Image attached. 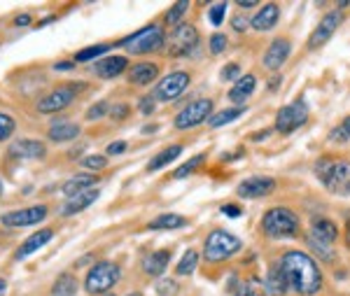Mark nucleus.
<instances>
[{
    "label": "nucleus",
    "instance_id": "f257e3e1",
    "mask_svg": "<svg viewBox=\"0 0 350 296\" xmlns=\"http://www.w3.org/2000/svg\"><path fill=\"white\" fill-rule=\"evenodd\" d=\"M275 259H278L280 271H283L287 280L290 294L318 296L325 292L327 287L325 269L304 247H287Z\"/></svg>",
    "mask_w": 350,
    "mask_h": 296
},
{
    "label": "nucleus",
    "instance_id": "f03ea898",
    "mask_svg": "<svg viewBox=\"0 0 350 296\" xmlns=\"http://www.w3.org/2000/svg\"><path fill=\"white\" fill-rule=\"evenodd\" d=\"M306 226L297 210L290 206H271L264 210L259 219V233L264 241L278 243V241H299L304 236Z\"/></svg>",
    "mask_w": 350,
    "mask_h": 296
},
{
    "label": "nucleus",
    "instance_id": "7ed1b4c3",
    "mask_svg": "<svg viewBox=\"0 0 350 296\" xmlns=\"http://www.w3.org/2000/svg\"><path fill=\"white\" fill-rule=\"evenodd\" d=\"M313 173L332 196L350 198V157L341 152H325L315 159Z\"/></svg>",
    "mask_w": 350,
    "mask_h": 296
},
{
    "label": "nucleus",
    "instance_id": "20e7f679",
    "mask_svg": "<svg viewBox=\"0 0 350 296\" xmlns=\"http://www.w3.org/2000/svg\"><path fill=\"white\" fill-rule=\"evenodd\" d=\"M243 250V241L239 236H234L227 229H211L203 241V261L208 266H219L224 261H229L234 254H239Z\"/></svg>",
    "mask_w": 350,
    "mask_h": 296
},
{
    "label": "nucleus",
    "instance_id": "39448f33",
    "mask_svg": "<svg viewBox=\"0 0 350 296\" xmlns=\"http://www.w3.org/2000/svg\"><path fill=\"white\" fill-rule=\"evenodd\" d=\"M163 42H166V31L159 24H150L120 40V47L126 49L131 56H148L163 52Z\"/></svg>",
    "mask_w": 350,
    "mask_h": 296
},
{
    "label": "nucleus",
    "instance_id": "423d86ee",
    "mask_svg": "<svg viewBox=\"0 0 350 296\" xmlns=\"http://www.w3.org/2000/svg\"><path fill=\"white\" fill-rule=\"evenodd\" d=\"M199 28L194 24H183L173 26L171 31L166 33V42H163V54L171 56V59H183V56H189L199 47Z\"/></svg>",
    "mask_w": 350,
    "mask_h": 296
},
{
    "label": "nucleus",
    "instance_id": "0eeeda50",
    "mask_svg": "<svg viewBox=\"0 0 350 296\" xmlns=\"http://www.w3.org/2000/svg\"><path fill=\"white\" fill-rule=\"evenodd\" d=\"M122 280V269L120 264H115V261H98V264H94L92 269H89L87 278H84V292L87 294H105V292H112L115 289V284Z\"/></svg>",
    "mask_w": 350,
    "mask_h": 296
},
{
    "label": "nucleus",
    "instance_id": "6e6552de",
    "mask_svg": "<svg viewBox=\"0 0 350 296\" xmlns=\"http://www.w3.org/2000/svg\"><path fill=\"white\" fill-rule=\"evenodd\" d=\"M310 119V107L306 103L304 96L292 100L290 105L280 107L275 112V122H273V131L280 135H292L295 131H299Z\"/></svg>",
    "mask_w": 350,
    "mask_h": 296
},
{
    "label": "nucleus",
    "instance_id": "1a4fd4ad",
    "mask_svg": "<svg viewBox=\"0 0 350 296\" xmlns=\"http://www.w3.org/2000/svg\"><path fill=\"white\" fill-rule=\"evenodd\" d=\"M213 112H215L213 98H196L173 117V126L175 131H191V129L201 126L203 122H208V119L213 117Z\"/></svg>",
    "mask_w": 350,
    "mask_h": 296
},
{
    "label": "nucleus",
    "instance_id": "9d476101",
    "mask_svg": "<svg viewBox=\"0 0 350 296\" xmlns=\"http://www.w3.org/2000/svg\"><path fill=\"white\" fill-rule=\"evenodd\" d=\"M343 19H346V12H341L338 8L325 12L323 19L318 21V26L313 28V33H310L306 40V52H318V49H323L325 44L334 38V33L338 28H341Z\"/></svg>",
    "mask_w": 350,
    "mask_h": 296
},
{
    "label": "nucleus",
    "instance_id": "9b49d317",
    "mask_svg": "<svg viewBox=\"0 0 350 296\" xmlns=\"http://www.w3.org/2000/svg\"><path fill=\"white\" fill-rule=\"evenodd\" d=\"M189 87H191L189 72L187 70H175V72L163 75L159 82L154 84L152 96H154V100H161V103H173V100H178Z\"/></svg>",
    "mask_w": 350,
    "mask_h": 296
},
{
    "label": "nucleus",
    "instance_id": "f8f14e48",
    "mask_svg": "<svg viewBox=\"0 0 350 296\" xmlns=\"http://www.w3.org/2000/svg\"><path fill=\"white\" fill-rule=\"evenodd\" d=\"M82 87L84 84H61V87L52 89L47 96H42V98L38 100V112H40V115H56V112L66 110V107H70L72 100L77 98Z\"/></svg>",
    "mask_w": 350,
    "mask_h": 296
},
{
    "label": "nucleus",
    "instance_id": "ddd939ff",
    "mask_svg": "<svg viewBox=\"0 0 350 296\" xmlns=\"http://www.w3.org/2000/svg\"><path fill=\"white\" fill-rule=\"evenodd\" d=\"M292 52H295V42H292V38L290 36H275L269 42L267 52H264V56H262L264 70H269V75L280 72V68L290 61Z\"/></svg>",
    "mask_w": 350,
    "mask_h": 296
},
{
    "label": "nucleus",
    "instance_id": "4468645a",
    "mask_svg": "<svg viewBox=\"0 0 350 296\" xmlns=\"http://www.w3.org/2000/svg\"><path fill=\"white\" fill-rule=\"evenodd\" d=\"M304 233H306L308 238H313V241L329 245V247H338V243H341V226L332 217H325V215L310 217Z\"/></svg>",
    "mask_w": 350,
    "mask_h": 296
},
{
    "label": "nucleus",
    "instance_id": "2eb2a0df",
    "mask_svg": "<svg viewBox=\"0 0 350 296\" xmlns=\"http://www.w3.org/2000/svg\"><path fill=\"white\" fill-rule=\"evenodd\" d=\"M49 208L40 203V206H28L21 210H12V213H5L0 217V224L8 226V229H24V226H36L42 219H47Z\"/></svg>",
    "mask_w": 350,
    "mask_h": 296
},
{
    "label": "nucleus",
    "instance_id": "dca6fc26",
    "mask_svg": "<svg viewBox=\"0 0 350 296\" xmlns=\"http://www.w3.org/2000/svg\"><path fill=\"white\" fill-rule=\"evenodd\" d=\"M278 187V180L269 178V175H255V178L243 180L239 187H236V196L243 198V201H252V198H267L275 191Z\"/></svg>",
    "mask_w": 350,
    "mask_h": 296
},
{
    "label": "nucleus",
    "instance_id": "f3484780",
    "mask_svg": "<svg viewBox=\"0 0 350 296\" xmlns=\"http://www.w3.org/2000/svg\"><path fill=\"white\" fill-rule=\"evenodd\" d=\"M280 21V5L278 3H264L255 10V14L250 16V28L255 33H267L273 31Z\"/></svg>",
    "mask_w": 350,
    "mask_h": 296
},
{
    "label": "nucleus",
    "instance_id": "a211bd4d",
    "mask_svg": "<svg viewBox=\"0 0 350 296\" xmlns=\"http://www.w3.org/2000/svg\"><path fill=\"white\" fill-rule=\"evenodd\" d=\"M301 243H304V250L318 261L320 266H332V269H336L338 264H341V257H338V247H329V245H323L318 241H313V238H308L306 233L301 236Z\"/></svg>",
    "mask_w": 350,
    "mask_h": 296
},
{
    "label": "nucleus",
    "instance_id": "6ab92c4d",
    "mask_svg": "<svg viewBox=\"0 0 350 296\" xmlns=\"http://www.w3.org/2000/svg\"><path fill=\"white\" fill-rule=\"evenodd\" d=\"M262 292L264 296H287L290 289H287V280L280 271L278 259H271L267 266V273H264V282H262Z\"/></svg>",
    "mask_w": 350,
    "mask_h": 296
},
{
    "label": "nucleus",
    "instance_id": "aec40b11",
    "mask_svg": "<svg viewBox=\"0 0 350 296\" xmlns=\"http://www.w3.org/2000/svg\"><path fill=\"white\" fill-rule=\"evenodd\" d=\"M126 70H129V56L122 54L103 56V59H98L94 64V75L100 79H115Z\"/></svg>",
    "mask_w": 350,
    "mask_h": 296
},
{
    "label": "nucleus",
    "instance_id": "412c9836",
    "mask_svg": "<svg viewBox=\"0 0 350 296\" xmlns=\"http://www.w3.org/2000/svg\"><path fill=\"white\" fill-rule=\"evenodd\" d=\"M54 238V229H49V226H44V229H38L36 233H31L28 238H24V243L19 245V247L14 250V259L16 261H24L26 257H31V254H36L38 250H42L44 245Z\"/></svg>",
    "mask_w": 350,
    "mask_h": 296
},
{
    "label": "nucleus",
    "instance_id": "4be33fe9",
    "mask_svg": "<svg viewBox=\"0 0 350 296\" xmlns=\"http://www.w3.org/2000/svg\"><path fill=\"white\" fill-rule=\"evenodd\" d=\"M159 72H161V68L159 64H154V61H138V64H133L129 68V82H131L133 87H150V84L159 77Z\"/></svg>",
    "mask_w": 350,
    "mask_h": 296
},
{
    "label": "nucleus",
    "instance_id": "5701e85b",
    "mask_svg": "<svg viewBox=\"0 0 350 296\" xmlns=\"http://www.w3.org/2000/svg\"><path fill=\"white\" fill-rule=\"evenodd\" d=\"M10 157L14 159H44L47 157V145L42 140L19 138L10 145Z\"/></svg>",
    "mask_w": 350,
    "mask_h": 296
},
{
    "label": "nucleus",
    "instance_id": "b1692460",
    "mask_svg": "<svg viewBox=\"0 0 350 296\" xmlns=\"http://www.w3.org/2000/svg\"><path fill=\"white\" fill-rule=\"evenodd\" d=\"M255 89H257V77L252 75V72H245V75H241L234 82V87L227 91V98L236 105H245V100L255 94Z\"/></svg>",
    "mask_w": 350,
    "mask_h": 296
},
{
    "label": "nucleus",
    "instance_id": "393cba45",
    "mask_svg": "<svg viewBox=\"0 0 350 296\" xmlns=\"http://www.w3.org/2000/svg\"><path fill=\"white\" fill-rule=\"evenodd\" d=\"M82 129L77 126L75 122H68V119H59V122L49 124V131H47V138L61 145V142H70L75 138H80Z\"/></svg>",
    "mask_w": 350,
    "mask_h": 296
},
{
    "label": "nucleus",
    "instance_id": "a878e982",
    "mask_svg": "<svg viewBox=\"0 0 350 296\" xmlns=\"http://www.w3.org/2000/svg\"><path fill=\"white\" fill-rule=\"evenodd\" d=\"M168 264H171V250H157V252H152L143 259V271L145 275L161 278L166 273Z\"/></svg>",
    "mask_w": 350,
    "mask_h": 296
},
{
    "label": "nucleus",
    "instance_id": "bb28decb",
    "mask_svg": "<svg viewBox=\"0 0 350 296\" xmlns=\"http://www.w3.org/2000/svg\"><path fill=\"white\" fill-rule=\"evenodd\" d=\"M100 196V191L96 189H89V191H82V193H77V196H72V198H68L66 201V206L61 208V215L64 217H70V215H77V213H82V210H87L89 206H94L96 203V198Z\"/></svg>",
    "mask_w": 350,
    "mask_h": 296
},
{
    "label": "nucleus",
    "instance_id": "cd10ccee",
    "mask_svg": "<svg viewBox=\"0 0 350 296\" xmlns=\"http://www.w3.org/2000/svg\"><path fill=\"white\" fill-rule=\"evenodd\" d=\"M96 175L92 173H80V175H75V178H70L64 185V196L66 198H72V196H77V193H82V191H89V189H94L96 187Z\"/></svg>",
    "mask_w": 350,
    "mask_h": 296
},
{
    "label": "nucleus",
    "instance_id": "c85d7f7f",
    "mask_svg": "<svg viewBox=\"0 0 350 296\" xmlns=\"http://www.w3.org/2000/svg\"><path fill=\"white\" fill-rule=\"evenodd\" d=\"M183 150L185 147L180 145V142H175V145H168V147H163V150L159 152V154H154L150 159V163H148V173H154V170H159L163 166H168V163H173L175 159H178L180 154H183Z\"/></svg>",
    "mask_w": 350,
    "mask_h": 296
},
{
    "label": "nucleus",
    "instance_id": "c756f323",
    "mask_svg": "<svg viewBox=\"0 0 350 296\" xmlns=\"http://www.w3.org/2000/svg\"><path fill=\"white\" fill-rule=\"evenodd\" d=\"M189 219L185 217V215H175V213H168V215H159V217H154L148 224V229L152 231H173V229H183V226H187Z\"/></svg>",
    "mask_w": 350,
    "mask_h": 296
},
{
    "label": "nucleus",
    "instance_id": "7c9ffc66",
    "mask_svg": "<svg viewBox=\"0 0 350 296\" xmlns=\"http://www.w3.org/2000/svg\"><path fill=\"white\" fill-rule=\"evenodd\" d=\"M245 110H247L245 105H236V107H224V110L213 112V117L208 119V126H211V129H222V126H227V124L236 122L239 117L245 115Z\"/></svg>",
    "mask_w": 350,
    "mask_h": 296
},
{
    "label": "nucleus",
    "instance_id": "2f4dec72",
    "mask_svg": "<svg viewBox=\"0 0 350 296\" xmlns=\"http://www.w3.org/2000/svg\"><path fill=\"white\" fill-rule=\"evenodd\" d=\"M77 289H80V282L72 273H61L52 282V296H77Z\"/></svg>",
    "mask_w": 350,
    "mask_h": 296
},
{
    "label": "nucleus",
    "instance_id": "473e14b6",
    "mask_svg": "<svg viewBox=\"0 0 350 296\" xmlns=\"http://www.w3.org/2000/svg\"><path fill=\"white\" fill-rule=\"evenodd\" d=\"M231 296H264L262 282L257 278H243V280H234L229 287Z\"/></svg>",
    "mask_w": 350,
    "mask_h": 296
},
{
    "label": "nucleus",
    "instance_id": "72a5a7b5",
    "mask_svg": "<svg viewBox=\"0 0 350 296\" xmlns=\"http://www.w3.org/2000/svg\"><path fill=\"white\" fill-rule=\"evenodd\" d=\"M196 266H199V252H196V250H187V252L183 254V259L178 261V266H175V275L178 278L191 275V273L196 271Z\"/></svg>",
    "mask_w": 350,
    "mask_h": 296
},
{
    "label": "nucleus",
    "instance_id": "f704fd0d",
    "mask_svg": "<svg viewBox=\"0 0 350 296\" xmlns=\"http://www.w3.org/2000/svg\"><path fill=\"white\" fill-rule=\"evenodd\" d=\"M189 8L191 5L187 3V0H180V3H175L171 10H168L166 14H163V24L166 26H178V24H183V19H185V14L189 12Z\"/></svg>",
    "mask_w": 350,
    "mask_h": 296
},
{
    "label": "nucleus",
    "instance_id": "c9c22d12",
    "mask_svg": "<svg viewBox=\"0 0 350 296\" xmlns=\"http://www.w3.org/2000/svg\"><path fill=\"white\" fill-rule=\"evenodd\" d=\"M105 52H110V44H94V47H84L82 52L75 54V64H87V61H94V59H100Z\"/></svg>",
    "mask_w": 350,
    "mask_h": 296
},
{
    "label": "nucleus",
    "instance_id": "e433bc0d",
    "mask_svg": "<svg viewBox=\"0 0 350 296\" xmlns=\"http://www.w3.org/2000/svg\"><path fill=\"white\" fill-rule=\"evenodd\" d=\"M227 47H229V38H227V33H219V31H215L211 38H208V52H211L213 56L224 54V52H227Z\"/></svg>",
    "mask_w": 350,
    "mask_h": 296
},
{
    "label": "nucleus",
    "instance_id": "4c0bfd02",
    "mask_svg": "<svg viewBox=\"0 0 350 296\" xmlns=\"http://www.w3.org/2000/svg\"><path fill=\"white\" fill-rule=\"evenodd\" d=\"M206 159H208V154H196V157H191L189 161L185 163V166H180L178 170H175V173H173V178H175V180H183V178H187V175L194 173V170L199 168L201 163L206 161Z\"/></svg>",
    "mask_w": 350,
    "mask_h": 296
},
{
    "label": "nucleus",
    "instance_id": "58836bf2",
    "mask_svg": "<svg viewBox=\"0 0 350 296\" xmlns=\"http://www.w3.org/2000/svg\"><path fill=\"white\" fill-rule=\"evenodd\" d=\"M227 10H229L227 3H213L211 8H208V21H211L213 26H219L224 21V16H227Z\"/></svg>",
    "mask_w": 350,
    "mask_h": 296
},
{
    "label": "nucleus",
    "instance_id": "ea45409f",
    "mask_svg": "<svg viewBox=\"0 0 350 296\" xmlns=\"http://www.w3.org/2000/svg\"><path fill=\"white\" fill-rule=\"evenodd\" d=\"M16 131V122L14 117H10L8 112H0V142L12 138V133Z\"/></svg>",
    "mask_w": 350,
    "mask_h": 296
},
{
    "label": "nucleus",
    "instance_id": "a19ab883",
    "mask_svg": "<svg viewBox=\"0 0 350 296\" xmlns=\"http://www.w3.org/2000/svg\"><path fill=\"white\" fill-rule=\"evenodd\" d=\"M82 166L87 170H94V173H98V170L108 168V157L103 154H89L82 159Z\"/></svg>",
    "mask_w": 350,
    "mask_h": 296
},
{
    "label": "nucleus",
    "instance_id": "79ce46f5",
    "mask_svg": "<svg viewBox=\"0 0 350 296\" xmlns=\"http://www.w3.org/2000/svg\"><path fill=\"white\" fill-rule=\"evenodd\" d=\"M108 112H110V103H108V100H98V103H94L87 110V119H89V122H96V119L105 117Z\"/></svg>",
    "mask_w": 350,
    "mask_h": 296
},
{
    "label": "nucleus",
    "instance_id": "37998d69",
    "mask_svg": "<svg viewBox=\"0 0 350 296\" xmlns=\"http://www.w3.org/2000/svg\"><path fill=\"white\" fill-rule=\"evenodd\" d=\"M243 75L241 70V64H236V61H231V64H227L222 68V72H219V77H222V82H236Z\"/></svg>",
    "mask_w": 350,
    "mask_h": 296
},
{
    "label": "nucleus",
    "instance_id": "c03bdc74",
    "mask_svg": "<svg viewBox=\"0 0 350 296\" xmlns=\"http://www.w3.org/2000/svg\"><path fill=\"white\" fill-rule=\"evenodd\" d=\"M108 115L112 117V122H122L131 115V105L129 103H117V105H110V112Z\"/></svg>",
    "mask_w": 350,
    "mask_h": 296
},
{
    "label": "nucleus",
    "instance_id": "a18cd8bd",
    "mask_svg": "<svg viewBox=\"0 0 350 296\" xmlns=\"http://www.w3.org/2000/svg\"><path fill=\"white\" fill-rule=\"evenodd\" d=\"M231 31L234 33H245L247 28H250V16H245V14H234L231 16Z\"/></svg>",
    "mask_w": 350,
    "mask_h": 296
},
{
    "label": "nucleus",
    "instance_id": "49530a36",
    "mask_svg": "<svg viewBox=\"0 0 350 296\" xmlns=\"http://www.w3.org/2000/svg\"><path fill=\"white\" fill-rule=\"evenodd\" d=\"M157 292H159L161 296H171V294L178 292V282L168 280V278H161V280L157 282Z\"/></svg>",
    "mask_w": 350,
    "mask_h": 296
},
{
    "label": "nucleus",
    "instance_id": "de8ad7c7",
    "mask_svg": "<svg viewBox=\"0 0 350 296\" xmlns=\"http://www.w3.org/2000/svg\"><path fill=\"white\" fill-rule=\"evenodd\" d=\"M138 107H140V112H143V115H152V112L157 110V100H154V96H152V94H145L143 98L138 100Z\"/></svg>",
    "mask_w": 350,
    "mask_h": 296
},
{
    "label": "nucleus",
    "instance_id": "09e8293b",
    "mask_svg": "<svg viewBox=\"0 0 350 296\" xmlns=\"http://www.w3.org/2000/svg\"><path fill=\"white\" fill-rule=\"evenodd\" d=\"M124 152H126V142H124V140H115V142H110V145H108V154L110 157L124 154Z\"/></svg>",
    "mask_w": 350,
    "mask_h": 296
},
{
    "label": "nucleus",
    "instance_id": "8fccbe9b",
    "mask_svg": "<svg viewBox=\"0 0 350 296\" xmlns=\"http://www.w3.org/2000/svg\"><path fill=\"white\" fill-rule=\"evenodd\" d=\"M280 84H283V75H280V72H273V75H269V82H267L269 91H278Z\"/></svg>",
    "mask_w": 350,
    "mask_h": 296
},
{
    "label": "nucleus",
    "instance_id": "3c124183",
    "mask_svg": "<svg viewBox=\"0 0 350 296\" xmlns=\"http://www.w3.org/2000/svg\"><path fill=\"white\" fill-rule=\"evenodd\" d=\"M336 126H338V131H341V133H343V138H346V140L350 142V115L343 117L341 122L336 124Z\"/></svg>",
    "mask_w": 350,
    "mask_h": 296
},
{
    "label": "nucleus",
    "instance_id": "603ef678",
    "mask_svg": "<svg viewBox=\"0 0 350 296\" xmlns=\"http://www.w3.org/2000/svg\"><path fill=\"white\" fill-rule=\"evenodd\" d=\"M341 243H343V247H346V252H350V219H346V226H343V231H341Z\"/></svg>",
    "mask_w": 350,
    "mask_h": 296
},
{
    "label": "nucleus",
    "instance_id": "864d4df0",
    "mask_svg": "<svg viewBox=\"0 0 350 296\" xmlns=\"http://www.w3.org/2000/svg\"><path fill=\"white\" fill-rule=\"evenodd\" d=\"M54 70H75V61H59V64H54Z\"/></svg>",
    "mask_w": 350,
    "mask_h": 296
},
{
    "label": "nucleus",
    "instance_id": "5fc2aeb1",
    "mask_svg": "<svg viewBox=\"0 0 350 296\" xmlns=\"http://www.w3.org/2000/svg\"><path fill=\"white\" fill-rule=\"evenodd\" d=\"M222 213H224V215H229V217H239L243 210H241L239 206H222Z\"/></svg>",
    "mask_w": 350,
    "mask_h": 296
},
{
    "label": "nucleus",
    "instance_id": "6e6d98bb",
    "mask_svg": "<svg viewBox=\"0 0 350 296\" xmlns=\"http://www.w3.org/2000/svg\"><path fill=\"white\" fill-rule=\"evenodd\" d=\"M259 3H252V0H241L239 3V10H257Z\"/></svg>",
    "mask_w": 350,
    "mask_h": 296
},
{
    "label": "nucleus",
    "instance_id": "4d7b16f0",
    "mask_svg": "<svg viewBox=\"0 0 350 296\" xmlns=\"http://www.w3.org/2000/svg\"><path fill=\"white\" fill-rule=\"evenodd\" d=\"M31 24V16L28 14H21V16H16L14 19V26H28Z\"/></svg>",
    "mask_w": 350,
    "mask_h": 296
},
{
    "label": "nucleus",
    "instance_id": "13d9d810",
    "mask_svg": "<svg viewBox=\"0 0 350 296\" xmlns=\"http://www.w3.org/2000/svg\"><path fill=\"white\" fill-rule=\"evenodd\" d=\"M5 292H8V280L0 278V296H5Z\"/></svg>",
    "mask_w": 350,
    "mask_h": 296
},
{
    "label": "nucleus",
    "instance_id": "bf43d9fd",
    "mask_svg": "<svg viewBox=\"0 0 350 296\" xmlns=\"http://www.w3.org/2000/svg\"><path fill=\"white\" fill-rule=\"evenodd\" d=\"M267 135H269V131H262V133H255V135H252V140H264Z\"/></svg>",
    "mask_w": 350,
    "mask_h": 296
},
{
    "label": "nucleus",
    "instance_id": "052dcab7",
    "mask_svg": "<svg viewBox=\"0 0 350 296\" xmlns=\"http://www.w3.org/2000/svg\"><path fill=\"white\" fill-rule=\"evenodd\" d=\"M126 296H143V292H129Z\"/></svg>",
    "mask_w": 350,
    "mask_h": 296
},
{
    "label": "nucleus",
    "instance_id": "680f3d73",
    "mask_svg": "<svg viewBox=\"0 0 350 296\" xmlns=\"http://www.w3.org/2000/svg\"><path fill=\"white\" fill-rule=\"evenodd\" d=\"M100 296H117L115 292H105V294H100Z\"/></svg>",
    "mask_w": 350,
    "mask_h": 296
},
{
    "label": "nucleus",
    "instance_id": "e2e57ef3",
    "mask_svg": "<svg viewBox=\"0 0 350 296\" xmlns=\"http://www.w3.org/2000/svg\"><path fill=\"white\" fill-rule=\"evenodd\" d=\"M3 189H5V187H3V180H0V193H3Z\"/></svg>",
    "mask_w": 350,
    "mask_h": 296
},
{
    "label": "nucleus",
    "instance_id": "0e129e2a",
    "mask_svg": "<svg viewBox=\"0 0 350 296\" xmlns=\"http://www.w3.org/2000/svg\"><path fill=\"white\" fill-rule=\"evenodd\" d=\"M318 296H323V294H318Z\"/></svg>",
    "mask_w": 350,
    "mask_h": 296
}]
</instances>
